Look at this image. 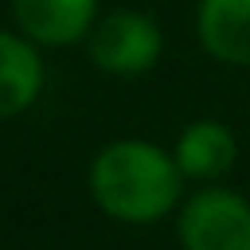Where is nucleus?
<instances>
[{
    "instance_id": "obj_1",
    "label": "nucleus",
    "mask_w": 250,
    "mask_h": 250,
    "mask_svg": "<svg viewBox=\"0 0 250 250\" xmlns=\"http://www.w3.org/2000/svg\"><path fill=\"white\" fill-rule=\"evenodd\" d=\"M184 172L176 156L152 141H109L90 164V199L117 223H156L184 203Z\"/></svg>"
},
{
    "instance_id": "obj_2",
    "label": "nucleus",
    "mask_w": 250,
    "mask_h": 250,
    "mask_svg": "<svg viewBox=\"0 0 250 250\" xmlns=\"http://www.w3.org/2000/svg\"><path fill=\"white\" fill-rule=\"evenodd\" d=\"M180 250H250V199L234 188H195L176 211Z\"/></svg>"
},
{
    "instance_id": "obj_3",
    "label": "nucleus",
    "mask_w": 250,
    "mask_h": 250,
    "mask_svg": "<svg viewBox=\"0 0 250 250\" xmlns=\"http://www.w3.org/2000/svg\"><path fill=\"white\" fill-rule=\"evenodd\" d=\"M86 51L98 70L117 74V78H137L156 66L164 51V31L152 16L137 8H113L98 16L94 31L86 35Z\"/></svg>"
},
{
    "instance_id": "obj_4",
    "label": "nucleus",
    "mask_w": 250,
    "mask_h": 250,
    "mask_svg": "<svg viewBox=\"0 0 250 250\" xmlns=\"http://www.w3.org/2000/svg\"><path fill=\"white\" fill-rule=\"evenodd\" d=\"M12 20L35 47H70L94 31L98 0H12Z\"/></svg>"
},
{
    "instance_id": "obj_5",
    "label": "nucleus",
    "mask_w": 250,
    "mask_h": 250,
    "mask_svg": "<svg viewBox=\"0 0 250 250\" xmlns=\"http://www.w3.org/2000/svg\"><path fill=\"white\" fill-rule=\"evenodd\" d=\"M195 31L211 59L250 66V0H199Z\"/></svg>"
},
{
    "instance_id": "obj_6",
    "label": "nucleus",
    "mask_w": 250,
    "mask_h": 250,
    "mask_svg": "<svg viewBox=\"0 0 250 250\" xmlns=\"http://www.w3.org/2000/svg\"><path fill=\"white\" fill-rule=\"evenodd\" d=\"M43 94V59L23 31L0 27V121L20 117Z\"/></svg>"
},
{
    "instance_id": "obj_7",
    "label": "nucleus",
    "mask_w": 250,
    "mask_h": 250,
    "mask_svg": "<svg viewBox=\"0 0 250 250\" xmlns=\"http://www.w3.org/2000/svg\"><path fill=\"white\" fill-rule=\"evenodd\" d=\"M180 172L188 180H219L234 168V156H238V141L234 133L215 121V117H199L191 121L180 137H176V148H172Z\"/></svg>"
}]
</instances>
